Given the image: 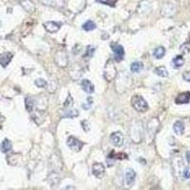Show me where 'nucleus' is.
<instances>
[{"mask_svg":"<svg viewBox=\"0 0 190 190\" xmlns=\"http://www.w3.org/2000/svg\"><path fill=\"white\" fill-rule=\"evenodd\" d=\"M132 107L139 112H145L148 109V105L144 98L140 95H135L131 99Z\"/></svg>","mask_w":190,"mask_h":190,"instance_id":"nucleus-1","label":"nucleus"},{"mask_svg":"<svg viewBox=\"0 0 190 190\" xmlns=\"http://www.w3.org/2000/svg\"><path fill=\"white\" fill-rule=\"evenodd\" d=\"M112 50L114 52V59L117 62L122 61L125 55V50L121 45H112Z\"/></svg>","mask_w":190,"mask_h":190,"instance_id":"nucleus-2","label":"nucleus"},{"mask_svg":"<svg viewBox=\"0 0 190 190\" xmlns=\"http://www.w3.org/2000/svg\"><path fill=\"white\" fill-rule=\"evenodd\" d=\"M110 141L115 147H122L124 144V136L121 132H113L110 135Z\"/></svg>","mask_w":190,"mask_h":190,"instance_id":"nucleus-3","label":"nucleus"},{"mask_svg":"<svg viewBox=\"0 0 190 190\" xmlns=\"http://www.w3.org/2000/svg\"><path fill=\"white\" fill-rule=\"evenodd\" d=\"M66 145H68V147H71L72 150H75V151H80L82 148V142L79 140H77L76 138L72 137V136H71V137L68 139Z\"/></svg>","mask_w":190,"mask_h":190,"instance_id":"nucleus-4","label":"nucleus"},{"mask_svg":"<svg viewBox=\"0 0 190 190\" xmlns=\"http://www.w3.org/2000/svg\"><path fill=\"white\" fill-rule=\"evenodd\" d=\"M92 173L93 175L98 179H102V177L105 174V166L103 164L96 163L93 164L92 166Z\"/></svg>","mask_w":190,"mask_h":190,"instance_id":"nucleus-5","label":"nucleus"},{"mask_svg":"<svg viewBox=\"0 0 190 190\" xmlns=\"http://www.w3.org/2000/svg\"><path fill=\"white\" fill-rule=\"evenodd\" d=\"M135 177H136V173L135 171L131 169V168H128L126 170L125 173V179H126V183L129 187H131L133 185V183L135 182Z\"/></svg>","mask_w":190,"mask_h":190,"instance_id":"nucleus-6","label":"nucleus"},{"mask_svg":"<svg viewBox=\"0 0 190 190\" xmlns=\"http://www.w3.org/2000/svg\"><path fill=\"white\" fill-rule=\"evenodd\" d=\"M43 25H44V27H45L46 31H49V33H56V31H58V30L60 29V25L55 23V22H53V21L45 22Z\"/></svg>","mask_w":190,"mask_h":190,"instance_id":"nucleus-7","label":"nucleus"},{"mask_svg":"<svg viewBox=\"0 0 190 190\" xmlns=\"http://www.w3.org/2000/svg\"><path fill=\"white\" fill-rule=\"evenodd\" d=\"M81 87L87 93L90 94L94 92V86L90 80H88V79H84V80L81 82Z\"/></svg>","mask_w":190,"mask_h":190,"instance_id":"nucleus-8","label":"nucleus"},{"mask_svg":"<svg viewBox=\"0 0 190 190\" xmlns=\"http://www.w3.org/2000/svg\"><path fill=\"white\" fill-rule=\"evenodd\" d=\"M176 104H188L190 102V92H183L179 94L175 99Z\"/></svg>","mask_w":190,"mask_h":190,"instance_id":"nucleus-9","label":"nucleus"},{"mask_svg":"<svg viewBox=\"0 0 190 190\" xmlns=\"http://www.w3.org/2000/svg\"><path fill=\"white\" fill-rule=\"evenodd\" d=\"M12 54L11 52H5L0 56V64L3 66H7L8 64L12 61Z\"/></svg>","mask_w":190,"mask_h":190,"instance_id":"nucleus-10","label":"nucleus"},{"mask_svg":"<svg viewBox=\"0 0 190 190\" xmlns=\"http://www.w3.org/2000/svg\"><path fill=\"white\" fill-rule=\"evenodd\" d=\"M173 129H174V132H175L177 135H182L183 134V132H185V125H183V122L177 121L174 124Z\"/></svg>","mask_w":190,"mask_h":190,"instance_id":"nucleus-11","label":"nucleus"},{"mask_svg":"<svg viewBox=\"0 0 190 190\" xmlns=\"http://www.w3.org/2000/svg\"><path fill=\"white\" fill-rule=\"evenodd\" d=\"M155 73L159 75L160 77H167L168 76V71L164 66H158L155 69Z\"/></svg>","mask_w":190,"mask_h":190,"instance_id":"nucleus-12","label":"nucleus"},{"mask_svg":"<svg viewBox=\"0 0 190 190\" xmlns=\"http://www.w3.org/2000/svg\"><path fill=\"white\" fill-rule=\"evenodd\" d=\"M164 54H166V50H164V48H163V47L157 48V49L155 50L154 52H153L154 57H155V58H157V59L163 58Z\"/></svg>","mask_w":190,"mask_h":190,"instance_id":"nucleus-13","label":"nucleus"},{"mask_svg":"<svg viewBox=\"0 0 190 190\" xmlns=\"http://www.w3.org/2000/svg\"><path fill=\"white\" fill-rule=\"evenodd\" d=\"M12 149V142L11 141H9L8 139L3 141L2 145H1V151L4 152V153H7L10 150Z\"/></svg>","mask_w":190,"mask_h":190,"instance_id":"nucleus-14","label":"nucleus"},{"mask_svg":"<svg viewBox=\"0 0 190 190\" xmlns=\"http://www.w3.org/2000/svg\"><path fill=\"white\" fill-rule=\"evenodd\" d=\"M142 68H144V66L141 62H134L132 63L131 66H130V69L132 72H136V73H138V72H140Z\"/></svg>","mask_w":190,"mask_h":190,"instance_id":"nucleus-15","label":"nucleus"},{"mask_svg":"<svg viewBox=\"0 0 190 190\" xmlns=\"http://www.w3.org/2000/svg\"><path fill=\"white\" fill-rule=\"evenodd\" d=\"M183 64H185V59L183 58V56L178 55L173 59V65L175 68H180L183 66Z\"/></svg>","mask_w":190,"mask_h":190,"instance_id":"nucleus-16","label":"nucleus"},{"mask_svg":"<svg viewBox=\"0 0 190 190\" xmlns=\"http://www.w3.org/2000/svg\"><path fill=\"white\" fill-rule=\"evenodd\" d=\"M79 115L78 110L76 109H68L65 110L64 112V116L66 118H74V117H77Z\"/></svg>","mask_w":190,"mask_h":190,"instance_id":"nucleus-17","label":"nucleus"},{"mask_svg":"<svg viewBox=\"0 0 190 190\" xmlns=\"http://www.w3.org/2000/svg\"><path fill=\"white\" fill-rule=\"evenodd\" d=\"M83 29L87 31H93L94 29H96V25H95L93 21L88 20L83 25Z\"/></svg>","mask_w":190,"mask_h":190,"instance_id":"nucleus-18","label":"nucleus"},{"mask_svg":"<svg viewBox=\"0 0 190 190\" xmlns=\"http://www.w3.org/2000/svg\"><path fill=\"white\" fill-rule=\"evenodd\" d=\"M33 107H34V103H33V100L31 99V97H29L26 99V109H28V111H31L33 109Z\"/></svg>","mask_w":190,"mask_h":190,"instance_id":"nucleus-19","label":"nucleus"},{"mask_svg":"<svg viewBox=\"0 0 190 190\" xmlns=\"http://www.w3.org/2000/svg\"><path fill=\"white\" fill-rule=\"evenodd\" d=\"M34 84H35V86H37L38 88H44L47 86V82L46 80H44V79H37V80H35V82H34Z\"/></svg>","mask_w":190,"mask_h":190,"instance_id":"nucleus-20","label":"nucleus"},{"mask_svg":"<svg viewBox=\"0 0 190 190\" xmlns=\"http://www.w3.org/2000/svg\"><path fill=\"white\" fill-rule=\"evenodd\" d=\"M96 1L103 3V4H107V5H114L116 3L117 0H96Z\"/></svg>","mask_w":190,"mask_h":190,"instance_id":"nucleus-21","label":"nucleus"},{"mask_svg":"<svg viewBox=\"0 0 190 190\" xmlns=\"http://www.w3.org/2000/svg\"><path fill=\"white\" fill-rule=\"evenodd\" d=\"M183 177L185 179L190 178V167H185V169L183 170Z\"/></svg>","mask_w":190,"mask_h":190,"instance_id":"nucleus-22","label":"nucleus"},{"mask_svg":"<svg viewBox=\"0 0 190 190\" xmlns=\"http://www.w3.org/2000/svg\"><path fill=\"white\" fill-rule=\"evenodd\" d=\"M183 80L187 81V82H190V71H185L183 73Z\"/></svg>","mask_w":190,"mask_h":190,"instance_id":"nucleus-23","label":"nucleus"},{"mask_svg":"<svg viewBox=\"0 0 190 190\" xmlns=\"http://www.w3.org/2000/svg\"><path fill=\"white\" fill-rule=\"evenodd\" d=\"M72 103H73V100H72V98H71V95H69L68 100H66V102H65L64 106H65V107H69V106H71V105Z\"/></svg>","mask_w":190,"mask_h":190,"instance_id":"nucleus-24","label":"nucleus"},{"mask_svg":"<svg viewBox=\"0 0 190 190\" xmlns=\"http://www.w3.org/2000/svg\"><path fill=\"white\" fill-rule=\"evenodd\" d=\"M186 160H187V163L190 164V151L186 152Z\"/></svg>","mask_w":190,"mask_h":190,"instance_id":"nucleus-25","label":"nucleus"}]
</instances>
